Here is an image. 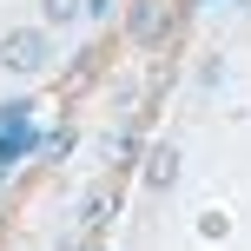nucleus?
<instances>
[{
	"instance_id": "f257e3e1",
	"label": "nucleus",
	"mask_w": 251,
	"mask_h": 251,
	"mask_svg": "<svg viewBox=\"0 0 251 251\" xmlns=\"http://www.w3.org/2000/svg\"><path fill=\"white\" fill-rule=\"evenodd\" d=\"M47 66H53V40H47V26H13V33L0 40V73L33 79V73H47Z\"/></svg>"
},
{
	"instance_id": "f03ea898",
	"label": "nucleus",
	"mask_w": 251,
	"mask_h": 251,
	"mask_svg": "<svg viewBox=\"0 0 251 251\" xmlns=\"http://www.w3.org/2000/svg\"><path fill=\"white\" fill-rule=\"evenodd\" d=\"M178 172H185V165H178V146H152V152H146V165H139L146 192H172V185H178Z\"/></svg>"
},
{
	"instance_id": "7ed1b4c3",
	"label": "nucleus",
	"mask_w": 251,
	"mask_h": 251,
	"mask_svg": "<svg viewBox=\"0 0 251 251\" xmlns=\"http://www.w3.org/2000/svg\"><path fill=\"white\" fill-rule=\"evenodd\" d=\"M159 26H165L159 0H132V13H126V33H132V40H159Z\"/></svg>"
},
{
	"instance_id": "20e7f679",
	"label": "nucleus",
	"mask_w": 251,
	"mask_h": 251,
	"mask_svg": "<svg viewBox=\"0 0 251 251\" xmlns=\"http://www.w3.org/2000/svg\"><path fill=\"white\" fill-rule=\"evenodd\" d=\"M86 13V0H40V26H73Z\"/></svg>"
},
{
	"instance_id": "39448f33",
	"label": "nucleus",
	"mask_w": 251,
	"mask_h": 251,
	"mask_svg": "<svg viewBox=\"0 0 251 251\" xmlns=\"http://www.w3.org/2000/svg\"><path fill=\"white\" fill-rule=\"evenodd\" d=\"M199 238H205V245H225V238H231V218L218 212V205H212V212H199Z\"/></svg>"
},
{
	"instance_id": "423d86ee",
	"label": "nucleus",
	"mask_w": 251,
	"mask_h": 251,
	"mask_svg": "<svg viewBox=\"0 0 251 251\" xmlns=\"http://www.w3.org/2000/svg\"><path fill=\"white\" fill-rule=\"evenodd\" d=\"M238 7H251V0H238Z\"/></svg>"
}]
</instances>
